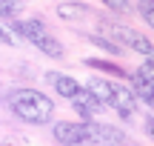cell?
Segmentation results:
<instances>
[{
    "instance_id": "cell-1",
    "label": "cell",
    "mask_w": 154,
    "mask_h": 146,
    "mask_svg": "<svg viewBox=\"0 0 154 146\" xmlns=\"http://www.w3.org/2000/svg\"><path fill=\"white\" fill-rule=\"evenodd\" d=\"M6 106L17 120L29 126H43L54 115V100L37 89H11L6 95Z\"/></svg>"
},
{
    "instance_id": "cell-2",
    "label": "cell",
    "mask_w": 154,
    "mask_h": 146,
    "mask_svg": "<svg viewBox=\"0 0 154 146\" xmlns=\"http://www.w3.org/2000/svg\"><path fill=\"white\" fill-rule=\"evenodd\" d=\"M86 89L91 92V97L100 103V106H111L114 112H120L123 120H131V115L137 112L140 100L131 89H126L123 83H111L106 78H91L86 83Z\"/></svg>"
},
{
    "instance_id": "cell-3",
    "label": "cell",
    "mask_w": 154,
    "mask_h": 146,
    "mask_svg": "<svg viewBox=\"0 0 154 146\" xmlns=\"http://www.w3.org/2000/svg\"><path fill=\"white\" fill-rule=\"evenodd\" d=\"M9 32L14 34V37L29 40L32 46H37L43 55L54 57V60H60V57L66 55L63 46H60V40L43 26V20H14V23H9Z\"/></svg>"
},
{
    "instance_id": "cell-4",
    "label": "cell",
    "mask_w": 154,
    "mask_h": 146,
    "mask_svg": "<svg viewBox=\"0 0 154 146\" xmlns=\"http://www.w3.org/2000/svg\"><path fill=\"white\" fill-rule=\"evenodd\" d=\"M109 34H111L114 43L128 46L131 52H137V55H143V57H154V43L146 37V34H140L137 29L123 26V23H111V26H109Z\"/></svg>"
},
{
    "instance_id": "cell-5",
    "label": "cell",
    "mask_w": 154,
    "mask_h": 146,
    "mask_svg": "<svg viewBox=\"0 0 154 146\" xmlns=\"http://www.w3.org/2000/svg\"><path fill=\"white\" fill-rule=\"evenodd\" d=\"M51 135H54V141L63 143V146H94V141H91V129H88V120H86V123L60 120V123H54Z\"/></svg>"
},
{
    "instance_id": "cell-6",
    "label": "cell",
    "mask_w": 154,
    "mask_h": 146,
    "mask_svg": "<svg viewBox=\"0 0 154 146\" xmlns=\"http://www.w3.org/2000/svg\"><path fill=\"white\" fill-rule=\"evenodd\" d=\"M131 92L137 95L140 103L154 106V57H149V60L131 75Z\"/></svg>"
},
{
    "instance_id": "cell-7",
    "label": "cell",
    "mask_w": 154,
    "mask_h": 146,
    "mask_svg": "<svg viewBox=\"0 0 154 146\" xmlns=\"http://www.w3.org/2000/svg\"><path fill=\"white\" fill-rule=\"evenodd\" d=\"M88 129H91V141L97 143V146H126V135H123L117 126L88 120Z\"/></svg>"
},
{
    "instance_id": "cell-8",
    "label": "cell",
    "mask_w": 154,
    "mask_h": 146,
    "mask_svg": "<svg viewBox=\"0 0 154 146\" xmlns=\"http://www.w3.org/2000/svg\"><path fill=\"white\" fill-rule=\"evenodd\" d=\"M46 80H49L51 86H54V92L60 97H66V100H72L83 92V86L77 83L74 78H69V75H60V72H46Z\"/></svg>"
},
{
    "instance_id": "cell-9",
    "label": "cell",
    "mask_w": 154,
    "mask_h": 146,
    "mask_svg": "<svg viewBox=\"0 0 154 146\" xmlns=\"http://www.w3.org/2000/svg\"><path fill=\"white\" fill-rule=\"evenodd\" d=\"M72 106H74V112L80 115L83 120H94V115H97V106H100V103L91 97V92H88V89H83L77 97H72Z\"/></svg>"
},
{
    "instance_id": "cell-10",
    "label": "cell",
    "mask_w": 154,
    "mask_h": 146,
    "mask_svg": "<svg viewBox=\"0 0 154 146\" xmlns=\"http://www.w3.org/2000/svg\"><path fill=\"white\" fill-rule=\"evenodd\" d=\"M57 14H60L63 20L74 23V20H83V17H88V6H86V3H72V0H63V3L57 6Z\"/></svg>"
},
{
    "instance_id": "cell-11",
    "label": "cell",
    "mask_w": 154,
    "mask_h": 146,
    "mask_svg": "<svg viewBox=\"0 0 154 146\" xmlns=\"http://www.w3.org/2000/svg\"><path fill=\"white\" fill-rule=\"evenodd\" d=\"M86 66H91V69H103V72H109V75H117V78H131V75H128L126 69H120L117 63L97 60V57H88V60H86Z\"/></svg>"
},
{
    "instance_id": "cell-12",
    "label": "cell",
    "mask_w": 154,
    "mask_h": 146,
    "mask_svg": "<svg viewBox=\"0 0 154 146\" xmlns=\"http://www.w3.org/2000/svg\"><path fill=\"white\" fill-rule=\"evenodd\" d=\"M91 43L97 46V49L111 52V55H120V52H123V46H120V43H114L111 37H100V34H91Z\"/></svg>"
},
{
    "instance_id": "cell-13",
    "label": "cell",
    "mask_w": 154,
    "mask_h": 146,
    "mask_svg": "<svg viewBox=\"0 0 154 146\" xmlns=\"http://www.w3.org/2000/svg\"><path fill=\"white\" fill-rule=\"evenodd\" d=\"M137 11H140V17L154 29V0H137Z\"/></svg>"
},
{
    "instance_id": "cell-14",
    "label": "cell",
    "mask_w": 154,
    "mask_h": 146,
    "mask_svg": "<svg viewBox=\"0 0 154 146\" xmlns=\"http://www.w3.org/2000/svg\"><path fill=\"white\" fill-rule=\"evenodd\" d=\"M17 11H20V3L17 0H0V17L11 20V17H17Z\"/></svg>"
},
{
    "instance_id": "cell-15",
    "label": "cell",
    "mask_w": 154,
    "mask_h": 146,
    "mask_svg": "<svg viewBox=\"0 0 154 146\" xmlns=\"http://www.w3.org/2000/svg\"><path fill=\"white\" fill-rule=\"evenodd\" d=\"M103 6H109V9H114V11H131V3L128 0H103Z\"/></svg>"
},
{
    "instance_id": "cell-16",
    "label": "cell",
    "mask_w": 154,
    "mask_h": 146,
    "mask_svg": "<svg viewBox=\"0 0 154 146\" xmlns=\"http://www.w3.org/2000/svg\"><path fill=\"white\" fill-rule=\"evenodd\" d=\"M0 46H14V34L3 26H0Z\"/></svg>"
},
{
    "instance_id": "cell-17",
    "label": "cell",
    "mask_w": 154,
    "mask_h": 146,
    "mask_svg": "<svg viewBox=\"0 0 154 146\" xmlns=\"http://www.w3.org/2000/svg\"><path fill=\"white\" fill-rule=\"evenodd\" d=\"M146 132H149V138H154V118H149V123H146Z\"/></svg>"
},
{
    "instance_id": "cell-18",
    "label": "cell",
    "mask_w": 154,
    "mask_h": 146,
    "mask_svg": "<svg viewBox=\"0 0 154 146\" xmlns=\"http://www.w3.org/2000/svg\"><path fill=\"white\" fill-rule=\"evenodd\" d=\"M0 146H3V141H0Z\"/></svg>"
}]
</instances>
